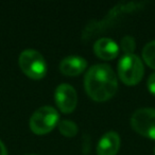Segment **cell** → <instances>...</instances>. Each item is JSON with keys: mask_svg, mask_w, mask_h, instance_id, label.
Returning <instances> with one entry per match:
<instances>
[{"mask_svg": "<svg viewBox=\"0 0 155 155\" xmlns=\"http://www.w3.org/2000/svg\"><path fill=\"white\" fill-rule=\"evenodd\" d=\"M84 86L89 97L95 101H106L116 94L118 81L110 65L97 64L87 70Z\"/></svg>", "mask_w": 155, "mask_h": 155, "instance_id": "cell-1", "label": "cell"}, {"mask_svg": "<svg viewBox=\"0 0 155 155\" xmlns=\"http://www.w3.org/2000/svg\"><path fill=\"white\" fill-rule=\"evenodd\" d=\"M143 64L135 54H124L118 62V74L127 85H135L143 75Z\"/></svg>", "mask_w": 155, "mask_h": 155, "instance_id": "cell-2", "label": "cell"}, {"mask_svg": "<svg viewBox=\"0 0 155 155\" xmlns=\"http://www.w3.org/2000/svg\"><path fill=\"white\" fill-rule=\"evenodd\" d=\"M18 63L21 70L31 79L38 80L45 77L47 65L44 56L34 49H27L20 53Z\"/></svg>", "mask_w": 155, "mask_h": 155, "instance_id": "cell-3", "label": "cell"}, {"mask_svg": "<svg viewBox=\"0 0 155 155\" xmlns=\"http://www.w3.org/2000/svg\"><path fill=\"white\" fill-rule=\"evenodd\" d=\"M58 124V113L52 106H41L30 118V127L35 134H47Z\"/></svg>", "mask_w": 155, "mask_h": 155, "instance_id": "cell-4", "label": "cell"}, {"mask_svg": "<svg viewBox=\"0 0 155 155\" xmlns=\"http://www.w3.org/2000/svg\"><path fill=\"white\" fill-rule=\"evenodd\" d=\"M133 129L144 137L155 139V108H139L131 119Z\"/></svg>", "mask_w": 155, "mask_h": 155, "instance_id": "cell-5", "label": "cell"}, {"mask_svg": "<svg viewBox=\"0 0 155 155\" xmlns=\"http://www.w3.org/2000/svg\"><path fill=\"white\" fill-rule=\"evenodd\" d=\"M55 102L63 113H71L78 103V96L75 89L69 84H61L55 89Z\"/></svg>", "mask_w": 155, "mask_h": 155, "instance_id": "cell-6", "label": "cell"}, {"mask_svg": "<svg viewBox=\"0 0 155 155\" xmlns=\"http://www.w3.org/2000/svg\"><path fill=\"white\" fill-rule=\"evenodd\" d=\"M120 148V137L116 132H107L99 140L97 146L98 155H116Z\"/></svg>", "mask_w": 155, "mask_h": 155, "instance_id": "cell-7", "label": "cell"}, {"mask_svg": "<svg viewBox=\"0 0 155 155\" xmlns=\"http://www.w3.org/2000/svg\"><path fill=\"white\" fill-rule=\"evenodd\" d=\"M94 52L103 60H113L119 53V46L112 38L102 37L94 45Z\"/></svg>", "mask_w": 155, "mask_h": 155, "instance_id": "cell-8", "label": "cell"}, {"mask_svg": "<svg viewBox=\"0 0 155 155\" xmlns=\"http://www.w3.org/2000/svg\"><path fill=\"white\" fill-rule=\"evenodd\" d=\"M86 67L87 62L85 61V58L78 55L66 56L65 58H63L60 64L61 71L64 74L71 75V77L80 74L81 72H83L86 69Z\"/></svg>", "mask_w": 155, "mask_h": 155, "instance_id": "cell-9", "label": "cell"}, {"mask_svg": "<svg viewBox=\"0 0 155 155\" xmlns=\"http://www.w3.org/2000/svg\"><path fill=\"white\" fill-rule=\"evenodd\" d=\"M142 58L151 68L155 69V41H150L144 46L142 49Z\"/></svg>", "mask_w": 155, "mask_h": 155, "instance_id": "cell-10", "label": "cell"}, {"mask_svg": "<svg viewBox=\"0 0 155 155\" xmlns=\"http://www.w3.org/2000/svg\"><path fill=\"white\" fill-rule=\"evenodd\" d=\"M58 130L66 137H73L78 133V127L74 122L69 120H62L58 122Z\"/></svg>", "mask_w": 155, "mask_h": 155, "instance_id": "cell-11", "label": "cell"}, {"mask_svg": "<svg viewBox=\"0 0 155 155\" xmlns=\"http://www.w3.org/2000/svg\"><path fill=\"white\" fill-rule=\"evenodd\" d=\"M121 49L125 54H133V51L135 50V39L131 36V35H125L122 39H121Z\"/></svg>", "mask_w": 155, "mask_h": 155, "instance_id": "cell-12", "label": "cell"}, {"mask_svg": "<svg viewBox=\"0 0 155 155\" xmlns=\"http://www.w3.org/2000/svg\"><path fill=\"white\" fill-rule=\"evenodd\" d=\"M148 88L151 94L155 95V72L149 77L148 79Z\"/></svg>", "mask_w": 155, "mask_h": 155, "instance_id": "cell-13", "label": "cell"}, {"mask_svg": "<svg viewBox=\"0 0 155 155\" xmlns=\"http://www.w3.org/2000/svg\"><path fill=\"white\" fill-rule=\"evenodd\" d=\"M0 155H8V151L3 142L0 140Z\"/></svg>", "mask_w": 155, "mask_h": 155, "instance_id": "cell-14", "label": "cell"}, {"mask_svg": "<svg viewBox=\"0 0 155 155\" xmlns=\"http://www.w3.org/2000/svg\"><path fill=\"white\" fill-rule=\"evenodd\" d=\"M154 155H155V147H154Z\"/></svg>", "mask_w": 155, "mask_h": 155, "instance_id": "cell-15", "label": "cell"}]
</instances>
